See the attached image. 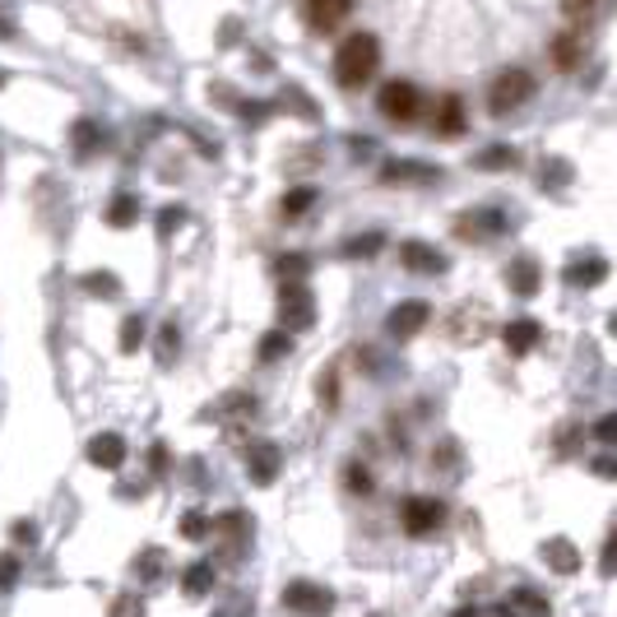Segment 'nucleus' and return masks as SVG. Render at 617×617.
<instances>
[{
	"mask_svg": "<svg viewBox=\"0 0 617 617\" xmlns=\"http://www.w3.org/2000/svg\"><path fill=\"white\" fill-rule=\"evenodd\" d=\"M381 66V43L372 33H354V37H344L339 52H335V79L344 89H362L367 79L377 75Z\"/></svg>",
	"mask_w": 617,
	"mask_h": 617,
	"instance_id": "1",
	"label": "nucleus"
},
{
	"mask_svg": "<svg viewBox=\"0 0 617 617\" xmlns=\"http://www.w3.org/2000/svg\"><path fill=\"white\" fill-rule=\"evenodd\" d=\"M279 321H283V330H312L316 298L306 293V283H298V279L283 283V293H279Z\"/></svg>",
	"mask_w": 617,
	"mask_h": 617,
	"instance_id": "2",
	"label": "nucleus"
},
{
	"mask_svg": "<svg viewBox=\"0 0 617 617\" xmlns=\"http://www.w3.org/2000/svg\"><path fill=\"white\" fill-rule=\"evenodd\" d=\"M529 93H534V75L529 70H502L497 85H492V93H487V108L497 116H506V112H516L520 102H529Z\"/></svg>",
	"mask_w": 617,
	"mask_h": 617,
	"instance_id": "3",
	"label": "nucleus"
},
{
	"mask_svg": "<svg viewBox=\"0 0 617 617\" xmlns=\"http://www.w3.org/2000/svg\"><path fill=\"white\" fill-rule=\"evenodd\" d=\"M283 604L293 608V613H302V617H325L335 608V594L325 590V585H312V581H293L283 590Z\"/></svg>",
	"mask_w": 617,
	"mask_h": 617,
	"instance_id": "4",
	"label": "nucleus"
},
{
	"mask_svg": "<svg viewBox=\"0 0 617 617\" xmlns=\"http://www.w3.org/2000/svg\"><path fill=\"white\" fill-rule=\"evenodd\" d=\"M377 108L390 121H414L423 102H418V89L408 85V79H390V85L381 89V98H377Z\"/></svg>",
	"mask_w": 617,
	"mask_h": 617,
	"instance_id": "5",
	"label": "nucleus"
},
{
	"mask_svg": "<svg viewBox=\"0 0 617 617\" xmlns=\"http://www.w3.org/2000/svg\"><path fill=\"white\" fill-rule=\"evenodd\" d=\"M427 321H431V306L427 302H418V298L414 302H400L395 312H390V335H395V339H414Z\"/></svg>",
	"mask_w": 617,
	"mask_h": 617,
	"instance_id": "6",
	"label": "nucleus"
},
{
	"mask_svg": "<svg viewBox=\"0 0 617 617\" xmlns=\"http://www.w3.org/2000/svg\"><path fill=\"white\" fill-rule=\"evenodd\" d=\"M348 10H354V0H306V24L316 33H330L348 19Z\"/></svg>",
	"mask_w": 617,
	"mask_h": 617,
	"instance_id": "7",
	"label": "nucleus"
},
{
	"mask_svg": "<svg viewBox=\"0 0 617 617\" xmlns=\"http://www.w3.org/2000/svg\"><path fill=\"white\" fill-rule=\"evenodd\" d=\"M446 516V506L441 502H431V497H414L404 506V529L408 534H427V529H437Z\"/></svg>",
	"mask_w": 617,
	"mask_h": 617,
	"instance_id": "8",
	"label": "nucleus"
},
{
	"mask_svg": "<svg viewBox=\"0 0 617 617\" xmlns=\"http://www.w3.org/2000/svg\"><path fill=\"white\" fill-rule=\"evenodd\" d=\"M89 464H98V469H121V464H126V441H121L116 431H98V437L89 441Z\"/></svg>",
	"mask_w": 617,
	"mask_h": 617,
	"instance_id": "9",
	"label": "nucleus"
},
{
	"mask_svg": "<svg viewBox=\"0 0 617 617\" xmlns=\"http://www.w3.org/2000/svg\"><path fill=\"white\" fill-rule=\"evenodd\" d=\"M400 260H404V270H414V274H437L441 270V256L431 251V246H423V242H404L400 246Z\"/></svg>",
	"mask_w": 617,
	"mask_h": 617,
	"instance_id": "10",
	"label": "nucleus"
},
{
	"mask_svg": "<svg viewBox=\"0 0 617 617\" xmlns=\"http://www.w3.org/2000/svg\"><path fill=\"white\" fill-rule=\"evenodd\" d=\"M502 339H506V348L511 354H529L534 344H539V321H529V316H516L502 330Z\"/></svg>",
	"mask_w": 617,
	"mask_h": 617,
	"instance_id": "11",
	"label": "nucleus"
},
{
	"mask_svg": "<svg viewBox=\"0 0 617 617\" xmlns=\"http://www.w3.org/2000/svg\"><path fill=\"white\" fill-rule=\"evenodd\" d=\"M543 562L552 571H562V575H575L581 571V552H575V543H566V539H548L543 543Z\"/></svg>",
	"mask_w": 617,
	"mask_h": 617,
	"instance_id": "12",
	"label": "nucleus"
},
{
	"mask_svg": "<svg viewBox=\"0 0 617 617\" xmlns=\"http://www.w3.org/2000/svg\"><path fill=\"white\" fill-rule=\"evenodd\" d=\"M506 279H511V288H516L520 298H534V293H539V265H534V260H516V265L506 270Z\"/></svg>",
	"mask_w": 617,
	"mask_h": 617,
	"instance_id": "13",
	"label": "nucleus"
},
{
	"mask_svg": "<svg viewBox=\"0 0 617 617\" xmlns=\"http://www.w3.org/2000/svg\"><path fill=\"white\" fill-rule=\"evenodd\" d=\"M464 131V112H460V102L456 98H441V112H437V135L441 139H456Z\"/></svg>",
	"mask_w": 617,
	"mask_h": 617,
	"instance_id": "14",
	"label": "nucleus"
},
{
	"mask_svg": "<svg viewBox=\"0 0 617 617\" xmlns=\"http://www.w3.org/2000/svg\"><path fill=\"white\" fill-rule=\"evenodd\" d=\"M135 218H139V200H135V195H116L112 210H108V223H112V228H131Z\"/></svg>",
	"mask_w": 617,
	"mask_h": 617,
	"instance_id": "15",
	"label": "nucleus"
},
{
	"mask_svg": "<svg viewBox=\"0 0 617 617\" xmlns=\"http://www.w3.org/2000/svg\"><path fill=\"white\" fill-rule=\"evenodd\" d=\"M604 274H608V265H604V260H585V265H571V270H566V279H571L575 288H594Z\"/></svg>",
	"mask_w": 617,
	"mask_h": 617,
	"instance_id": "16",
	"label": "nucleus"
},
{
	"mask_svg": "<svg viewBox=\"0 0 617 617\" xmlns=\"http://www.w3.org/2000/svg\"><path fill=\"white\" fill-rule=\"evenodd\" d=\"M316 204V187H298V191H288L283 195V218H302L306 210Z\"/></svg>",
	"mask_w": 617,
	"mask_h": 617,
	"instance_id": "17",
	"label": "nucleus"
},
{
	"mask_svg": "<svg viewBox=\"0 0 617 617\" xmlns=\"http://www.w3.org/2000/svg\"><path fill=\"white\" fill-rule=\"evenodd\" d=\"M274 464H279V450H274V446L256 450V456H251V474H256V483H274Z\"/></svg>",
	"mask_w": 617,
	"mask_h": 617,
	"instance_id": "18",
	"label": "nucleus"
},
{
	"mask_svg": "<svg viewBox=\"0 0 617 617\" xmlns=\"http://www.w3.org/2000/svg\"><path fill=\"white\" fill-rule=\"evenodd\" d=\"M139 344H144V316H126V321H121V348L135 354Z\"/></svg>",
	"mask_w": 617,
	"mask_h": 617,
	"instance_id": "19",
	"label": "nucleus"
},
{
	"mask_svg": "<svg viewBox=\"0 0 617 617\" xmlns=\"http://www.w3.org/2000/svg\"><path fill=\"white\" fill-rule=\"evenodd\" d=\"M516 608H525L529 617H552L548 599H543V594H534V590H516Z\"/></svg>",
	"mask_w": 617,
	"mask_h": 617,
	"instance_id": "20",
	"label": "nucleus"
},
{
	"mask_svg": "<svg viewBox=\"0 0 617 617\" xmlns=\"http://www.w3.org/2000/svg\"><path fill=\"white\" fill-rule=\"evenodd\" d=\"M210 575H214V566H210V562L191 566V571H187V594H204V590H210Z\"/></svg>",
	"mask_w": 617,
	"mask_h": 617,
	"instance_id": "21",
	"label": "nucleus"
},
{
	"mask_svg": "<svg viewBox=\"0 0 617 617\" xmlns=\"http://www.w3.org/2000/svg\"><path fill=\"white\" fill-rule=\"evenodd\" d=\"M288 344H293V339H288V330L265 335V339H260V358H279V354H288Z\"/></svg>",
	"mask_w": 617,
	"mask_h": 617,
	"instance_id": "22",
	"label": "nucleus"
},
{
	"mask_svg": "<svg viewBox=\"0 0 617 617\" xmlns=\"http://www.w3.org/2000/svg\"><path fill=\"white\" fill-rule=\"evenodd\" d=\"M575 60H581V47H575V37H558V66L571 70Z\"/></svg>",
	"mask_w": 617,
	"mask_h": 617,
	"instance_id": "23",
	"label": "nucleus"
},
{
	"mask_svg": "<svg viewBox=\"0 0 617 617\" xmlns=\"http://www.w3.org/2000/svg\"><path fill=\"white\" fill-rule=\"evenodd\" d=\"M93 144H98V131H93V121H79V126H75V149H79V154H89Z\"/></svg>",
	"mask_w": 617,
	"mask_h": 617,
	"instance_id": "24",
	"label": "nucleus"
},
{
	"mask_svg": "<svg viewBox=\"0 0 617 617\" xmlns=\"http://www.w3.org/2000/svg\"><path fill=\"white\" fill-rule=\"evenodd\" d=\"M112 617H144V604L135 599V594H121V599L112 604Z\"/></svg>",
	"mask_w": 617,
	"mask_h": 617,
	"instance_id": "25",
	"label": "nucleus"
},
{
	"mask_svg": "<svg viewBox=\"0 0 617 617\" xmlns=\"http://www.w3.org/2000/svg\"><path fill=\"white\" fill-rule=\"evenodd\" d=\"M479 162L483 168H502V162H516V149H487Z\"/></svg>",
	"mask_w": 617,
	"mask_h": 617,
	"instance_id": "26",
	"label": "nucleus"
},
{
	"mask_svg": "<svg viewBox=\"0 0 617 617\" xmlns=\"http://www.w3.org/2000/svg\"><path fill=\"white\" fill-rule=\"evenodd\" d=\"M181 534H187V539H200V534H210V520H204V516H187V520H181Z\"/></svg>",
	"mask_w": 617,
	"mask_h": 617,
	"instance_id": "27",
	"label": "nucleus"
},
{
	"mask_svg": "<svg viewBox=\"0 0 617 617\" xmlns=\"http://www.w3.org/2000/svg\"><path fill=\"white\" fill-rule=\"evenodd\" d=\"M89 288H93V293H108L112 298L116 293V279L112 274H89Z\"/></svg>",
	"mask_w": 617,
	"mask_h": 617,
	"instance_id": "28",
	"label": "nucleus"
},
{
	"mask_svg": "<svg viewBox=\"0 0 617 617\" xmlns=\"http://www.w3.org/2000/svg\"><path fill=\"white\" fill-rule=\"evenodd\" d=\"M177 223H181V210H162V218H158V233L168 237V233L177 228Z\"/></svg>",
	"mask_w": 617,
	"mask_h": 617,
	"instance_id": "29",
	"label": "nucleus"
},
{
	"mask_svg": "<svg viewBox=\"0 0 617 617\" xmlns=\"http://www.w3.org/2000/svg\"><path fill=\"white\" fill-rule=\"evenodd\" d=\"M562 10L566 14H585V10H594V0H562Z\"/></svg>",
	"mask_w": 617,
	"mask_h": 617,
	"instance_id": "30",
	"label": "nucleus"
},
{
	"mask_svg": "<svg viewBox=\"0 0 617 617\" xmlns=\"http://www.w3.org/2000/svg\"><path fill=\"white\" fill-rule=\"evenodd\" d=\"M450 617H479L474 608H460V613H450Z\"/></svg>",
	"mask_w": 617,
	"mask_h": 617,
	"instance_id": "31",
	"label": "nucleus"
}]
</instances>
